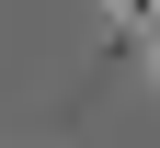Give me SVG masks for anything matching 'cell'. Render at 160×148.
Segmentation results:
<instances>
[{"label":"cell","instance_id":"cell-1","mask_svg":"<svg viewBox=\"0 0 160 148\" xmlns=\"http://www.w3.org/2000/svg\"><path fill=\"white\" fill-rule=\"evenodd\" d=\"M103 12H114V34H137V23L160 12V0H103Z\"/></svg>","mask_w":160,"mask_h":148}]
</instances>
